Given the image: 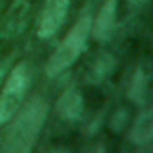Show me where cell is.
Here are the masks:
<instances>
[{
    "mask_svg": "<svg viewBox=\"0 0 153 153\" xmlns=\"http://www.w3.org/2000/svg\"><path fill=\"white\" fill-rule=\"evenodd\" d=\"M130 139L135 144H144L150 139H153V107L135 117L130 130Z\"/></svg>",
    "mask_w": 153,
    "mask_h": 153,
    "instance_id": "7",
    "label": "cell"
},
{
    "mask_svg": "<svg viewBox=\"0 0 153 153\" xmlns=\"http://www.w3.org/2000/svg\"><path fill=\"white\" fill-rule=\"evenodd\" d=\"M57 111H59V116H62L68 121L78 119L84 111V102H82L80 93L76 89H66L64 94L57 102Z\"/></svg>",
    "mask_w": 153,
    "mask_h": 153,
    "instance_id": "6",
    "label": "cell"
},
{
    "mask_svg": "<svg viewBox=\"0 0 153 153\" xmlns=\"http://www.w3.org/2000/svg\"><path fill=\"white\" fill-rule=\"evenodd\" d=\"M111 68H112V59L109 55H102L96 61V66H94V75H96V78L100 80V78L107 76L109 71H111Z\"/></svg>",
    "mask_w": 153,
    "mask_h": 153,
    "instance_id": "9",
    "label": "cell"
},
{
    "mask_svg": "<svg viewBox=\"0 0 153 153\" xmlns=\"http://www.w3.org/2000/svg\"><path fill=\"white\" fill-rule=\"evenodd\" d=\"M91 16L84 14L75 25L70 29V32L66 34V38L61 41V45L55 48V52L52 53V57L48 59L46 64V75L53 76L61 71H64L66 68H70L76 59L80 57V53L85 48L87 38L91 34Z\"/></svg>",
    "mask_w": 153,
    "mask_h": 153,
    "instance_id": "2",
    "label": "cell"
},
{
    "mask_svg": "<svg viewBox=\"0 0 153 153\" xmlns=\"http://www.w3.org/2000/svg\"><path fill=\"white\" fill-rule=\"evenodd\" d=\"M68 9H70V0H45L38 25L39 38L45 39L53 36L61 29L62 22L66 20Z\"/></svg>",
    "mask_w": 153,
    "mask_h": 153,
    "instance_id": "4",
    "label": "cell"
},
{
    "mask_svg": "<svg viewBox=\"0 0 153 153\" xmlns=\"http://www.w3.org/2000/svg\"><path fill=\"white\" fill-rule=\"evenodd\" d=\"M27 2L25 0H16L14 2V5H13V9L9 11V14H7V20H5V23H4V27H2V36H7V38H13V36H16L20 30H22V27H23V23H25V14H27Z\"/></svg>",
    "mask_w": 153,
    "mask_h": 153,
    "instance_id": "8",
    "label": "cell"
},
{
    "mask_svg": "<svg viewBox=\"0 0 153 153\" xmlns=\"http://www.w3.org/2000/svg\"><path fill=\"white\" fill-rule=\"evenodd\" d=\"M30 84V71L27 62H20L9 73L2 93H0V125L7 123L13 116L18 112L23 96Z\"/></svg>",
    "mask_w": 153,
    "mask_h": 153,
    "instance_id": "3",
    "label": "cell"
},
{
    "mask_svg": "<svg viewBox=\"0 0 153 153\" xmlns=\"http://www.w3.org/2000/svg\"><path fill=\"white\" fill-rule=\"evenodd\" d=\"M46 112H48V105L41 98H32L18 112L7 130L4 141L5 153H30L43 128V123L46 119Z\"/></svg>",
    "mask_w": 153,
    "mask_h": 153,
    "instance_id": "1",
    "label": "cell"
},
{
    "mask_svg": "<svg viewBox=\"0 0 153 153\" xmlns=\"http://www.w3.org/2000/svg\"><path fill=\"white\" fill-rule=\"evenodd\" d=\"M116 27V0H107L91 25V36L96 41H107Z\"/></svg>",
    "mask_w": 153,
    "mask_h": 153,
    "instance_id": "5",
    "label": "cell"
}]
</instances>
